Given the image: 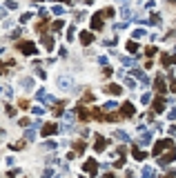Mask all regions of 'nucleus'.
<instances>
[{
	"mask_svg": "<svg viewBox=\"0 0 176 178\" xmlns=\"http://www.w3.org/2000/svg\"><path fill=\"white\" fill-rule=\"evenodd\" d=\"M163 149H174V143H172L170 138L158 140V143H156V147H154V156H161V154H163Z\"/></svg>",
	"mask_w": 176,
	"mask_h": 178,
	"instance_id": "nucleus-1",
	"label": "nucleus"
},
{
	"mask_svg": "<svg viewBox=\"0 0 176 178\" xmlns=\"http://www.w3.org/2000/svg\"><path fill=\"white\" fill-rule=\"evenodd\" d=\"M82 169H85L89 176H96L98 174V163L91 158V160H85V165H82Z\"/></svg>",
	"mask_w": 176,
	"mask_h": 178,
	"instance_id": "nucleus-2",
	"label": "nucleus"
},
{
	"mask_svg": "<svg viewBox=\"0 0 176 178\" xmlns=\"http://www.w3.org/2000/svg\"><path fill=\"white\" fill-rule=\"evenodd\" d=\"M91 29H94V31L103 29V11H98V14L91 16Z\"/></svg>",
	"mask_w": 176,
	"mask_h": 178,
	"instance_id": "nucleus-3",
	"label": "nucleus"
},
{
	"mask_svg": "<svg viewBox=\"0 0 176 178\" xmlns=\"http://www.w3.org/2000/svg\"><path fill=\"white\" fill-rule=\"evenodd\" d=\"M18 49H20L25 56H34L36 53V45L34 42H18Z\"/></svg>",
	"mask_w": 176,
	"mask_h": 178,
	"instance_id": "nucleus-4",
	"label": "nucleus"
},
{
	"mask_svg": "<svg viewBox=\"0 0 176 178\" xmlns=\"http://www.w3.org/2000/svg\"><path fill=\"white\" fill-rule=\"evenodd\" d=\"M172 160H176V152H174V149H172V152L170 154H165V156H161V160H158V165L161 167H167Z\"/></svg>",
	"mask_w": 176,
	"mask_h": 178,
	"instance_id": "nucleus-5",
	"label": "nucleus"
},
{
	"mask_svg": "<svg viewBox=\"0 0 176 178\" xmlns=\"http://www.w3.org/2000/svg\"><path fill=\"white\" fill-rule=\"evenodd\" d=\"M118 116H123V118H132V116H134V105H132V102H125Z\"/></svg>",
	"mask_w": 176,
	"mask_h": 178,
	"instance_id": "nucleus-6",
	"label": "nucleus"
},
{
	"mask_svg": "<svg viewBox=\"0 0 176 178\" xmlns=\"http://www.w3.org/2000/svg\"><path fill=\"white\" fill-rule=\"evenodd\" d=\"M36 98H38V100H42V102H56V98H54V96H49V93H47V91H42V89H38V91H36Z\"/></svg>",
	"mask_w": 176,
	"mask_h": 178,
	"instance_id": "nucleus-7",
	"label": "nucleus"
},
{
	"mask_svg": "<svg viewBox=\"0 0 176 178\" xmlns=\"http://www.w3.org/2000/svg\"><path fill=\"white\" fill-rule=\"evenodd\" d=\"M58 85H60V89L69 91V89L74 87V80H71V78H65V76H60V78H58Z\"/></svg>",
	"mask_w": 176,
	"mask_h": 178,
	"instance_id": "nucleus-8",
	"label": "nucleus"
},
{
	"mask_svg": "<svg viewBox=\"0 0 176 178\" xmlns=\"http://www.w3.org/2000/svg\"><path fill=\"white\" fill-rule=\"evenodd\" d=\"M80 42L82 45H91V42H94V34H91V31H82L80 34Z\"/></svg>",
	"mask_w": 176,
	"mask_h": 178,
	"instance_id": "nucleus-9",
	"label": "nucleus"
},
{
	"mask_svg": "<svg viewBox=\"0 0 176 178\" xmlns=\"http://www.w3.org/2000/svg\"><path fill=\"white\" fill-rule=\"evenodd\" d=\"M58 132V127L54 125V123H49V125H42V136H51V134H56Z\"/></svg>",
	"mask_w": 176,
	"mask_h": 178,
	"instance_id": "nucleus-10",
	"label": "nucleus"
},
{
	"mask_svg": "<svg viewBox=\"0 0 176 178\" xmlns=\"http://www.w3.org/2000/svg\"><path fill=\"white\" fill-rule=\"evenodd\" d=\"M152 109L156 111V114H161V111L165 109V100H163V98H156V100H154V105H152Z\"/></svg>",
	"mask_w": 176,
	"mask_h": 178,
	"instance_id": "nucleus-11",
	"label": "nucleus"
},
{
	"mask_svg": "<svg viewBox=\"0 0 176 178\" xmlns=\"http://www.w3.org/2000/svg\"><path fill=\"white\" fill-rule=\"evenodd\" d=\"M150 143H152V134H150V132H143V134H141V140H138V145L147 147Z\"/></svg>",
	"mask_w": 176,
	"mask_h": 178,
	"instance_id": "nucleus-12",
	"label": "nucleus"
},
{
	"mask_svg": "<svg viewBox=\"0 0 176 178\" xmlns=\"http://www.w3.org/2000/svg\"><path fill=\"white\" fill-rule=\"evenodd\" d=\"M103 91H107V93H112V96H118V93L120 91H123V89H120V85H107Z\"/></svg>",
	"mask_w": 176,
	"mask_h": 178,
	"instance_id": "nucleus-13",
	"label": "nucleus"
},
{
	"mask_svg": "<svg viewBox=\"0 0 176 178\" xmlns=\"http://www.w3.org/2000/svg\"><path fill=\"white\" fill-rule=\"evenodd\" d=\"M42 45H45V49H47V51L54 49V38H51L49 34H47V36H42Z\"/></svg>",
	"mask_w": 176,
	"mask_h": 178,
	"instance_id": "nucleus-14",
	"label": "nucleus"
},
{
	"mask_svg": "<svg viewBox=\"0 0 176 178\" xmlns=\"http://www.w3.org/2000/svg\"><path fill=\"white\" fill-rule=\"evenodd\" d=\"M154 87H156V91H158V93H163V91H165V78L158 76V78H156V82H154Z\"/></svg>",
	"mask_w": 176,
	"mask_h": 178,
	"instance_id": "nucleus-15",
	"label": "nucleus"
},
{
	"mask_svg": "<svg viewBox=\"0 0 176 178\" xmlns=\"http://www.w3.org/2000/svg\"><path fill=\"white\" fill-rule=\"evenodd\" d=\"M105 147H107V140L103 136H96V152H103Z\"/></svg>",
	"mask_w": 176,
	"mask_h": 178,
	"instance_id": "nucleus-16",
	"label": "nucleus"
},
{
	"mask_svg": "<svg viewBox=\"0 0 176 178\" xmlns=\"http://www.w3.org/2000/svg\"><path fill=\"white\" fill-rule=\"evenodd\" d=\"M132 154H134L136 160H145V152H141L138 147H134V149H132Z\"/></svg>",
	"mask_w": 176,
	"mask_h": 178,
	"instance_id": "nucleus-17",
	"label": "nucleus"
},
{
	"mask_svg": "<svg viewBox=\"0 0 176 178\" xmlns=\"http://www.w3.org/2000/svg\"><path fill=\"white\" fill-rule=\"evenodd\" d=\"M78 116L82 118V120H85V123H87V118H89V114H87V109H85V105H80L78 107Z\"/></svg>",
	"mask_w": 176,
	"mask_h": 178,
	"instance_id": "nucleus-18",
	"label": "nucleus"
},
{
	"mask_svg": "<svg viewBox=\"0 0 176 178\" xmlns=\"http://www.w3.org/2000/svg\"><path fill=\"white\" fill-rule=\"evenodd\" d=\"M150 22H152V25H156V27H158V25H161L163 20H161V16H158V14H152V16H150Z\"/></svg>",
	"mask_w": 176,
	"mask_h": 178,
	"instance_id": "nucleus-19",
	"label": "nucleus"
},
{
	"mask_svg": "<svg viewBox=\"0 0 176 178\" xmlns=\"http://www.w3.org/2000/svg\"><path fill=\"white\" fill-rule=\"evenodd\" d=\"M127 51H129V53H136V51H138V45H136V40L127 42Z\"/></svg>",
	"mask_w": 176,
	"mask_h": 178,
	"instance_id": "nucleus-20",
	"label": "nucleus"
},
{
	"mask_svg": "<svg viewBox=\"0 0 176 178\" xmlns=\"http://www.w3.org/2000/svg\"><path fill=\"white\" fill-rule=\"evenodd\" d=\"M36 138V129L31 127V129H27V132H25V140H34Z\"/></svg>",
	"mask_w": 176,
	"mask_h": 178,
	"instance_id": "nucleus-21",
	"label": "nucleus"
},
{
	"mask_svg": "<svg viewBox=\"0 0 176 178\" xmlns=\"http://www.w3.org/2000/svg\"><path fill=\"white\" fill-rule=\"evenodd\" d=\"M116 138H118V140H123V143H129V136H127L125 132H120V129L116 132Z\"/></svg>",
	"mask_w": 176,
	"mask_h": 178,
	"instance_id": "nucleus-22",
	"label": "nucleus"
},
{
	"mask_svg": "<svg viewBox=\"0 0 176 178\" xmlns=\"http://www.w3.org/2000/svg\"><path fill=\"white\" fill-rule=\"evenodd\" d=\"M120 18H125V20H129V18H132V11H129L127 7H123V9H120Z\"/></svg>",
	"mask_w": 176,
	"mask_h": 178,
	"instance_id": "nucleus-23",
	"label": "nucleus"
},
{
	"mask_svg": "<svg viewBox=\"0 0 176 178\" xmlns=\"http://www.w3.org/2000/svg\"><path fill=\"white\" fill-rule=\"evenodd\" d=\"M74 147H76V152H85L87 143H82V140H76V143H74Z\"/></svg>",
	"mask_w": 176,
	"mask_h": 178,
	"instance_id": "nucleus-24",
	"label": "nucleus"
},
{
	"mask_svg": "<svg viewBox=\"0 0 176 178\" xmlns=\"http://www.w3.org/2000/svg\"><path fill=\"white\" fill-rule=\"evenodd\" d=\"M145 53H147V56H150V58H152V56H156L158 51H156V47H154V45H150V47H147V49H145Z\"/></svg>",
	"mask_w": 176,
	"mask_h": 178,
	"instance_id": "nucleus-25",
	"label": "nucleus"
},
{
	"mask_svg": "<svg viewBox=\"0 0 176 178\" xmlns=\"http://www.w3.org/2000/svg\"><path fill=\"white\" fill-rule=\"evenodd\" d=\"M22 87H27V89H34V78H25V80H22Z\"/></svg>",
	"mask_w": 176,
	"mask_h": 178,
	"instance_id": "nucleus-26",
	"label": "nucleus"
},
{
	"mask_svg": "<svg viewBox=\"0 0 176 178\" xmlns=\"http://www.w3.org/2000/svg\"><path fill=\"white\" fill-rule=\"evenodd\" d=\"M116 107H118L116 102H105V105H103V109H105V111H114Z\"/></svg>",
	"mask_w": 176,
	"mask_h": 178,
	"instance_id": "nucleus-27",
	"label": "nucleus"
},
{
	"mask_svg": "<svg viewBox=\"0 0 176 178\" xmlns=\"http://www.w3.org/2000/svg\"><path fill=\"white\" fill-rule=\"evenodd\" d=\"M154 176V169H152V167H145V169H143V178H152Z\"/></svg>",
	"mask_w": 176,
	"mask_h": 178,
	"instance_id": "nucleus-28",
	"label": "nucleus"
},
{
	"mask_svg": "<svg viewBox=\"0 0 176 178\" xmlns=\"http://www.w3.org/2000/svg\"><path fill=\"white\" fill-rule=\"evenodd\" d=\"M161 62L165 65V67H167V65H172V56H167V53H165V56H161Z\"/></svg>",
	"mask_w": 176,
	"mask_h": 178,
	"instance_id": "nucleus-29",
	"label": "nucleus"
},
{
	"mask_svg": "<svg viewBox=\"0 0 176 178\" xmlns=\"http://www.w3.org/2000/svg\"><path fill=\"white\" fill-rule=\"evenodd\" d=\"M71 120H74V111H67L65 114V125H71Z\"/></svg>",
	"mask_w": 176,
	"mask_h": 178,
	"instance_id": "nucleus-30",
	"label": "nucleus"
},
{
	"mask_svg": "<svg viewBox=\"0 0 176 178\" xmlns=\"http://www.w3.org/2000/svg\"><path fill=\"white\" fill-rule=\"evenodd\" d=\"M62 25H65L62 20H56V22L51 25V29H54V31H60V29H62Z\"/></svg>",
	"mask_w": 176,
	"mask_h": 178,
	"instance_id": "nucleus-31",
	"label": "nucleus"
},
{
	"mask_svg": "<svg viewBox=\"0 0 176 178\" xmlns=\"http://www.w3.org/2000/svg\"><path fill=\"white\" fill-rule=\"evenodd\" d=\"M143 36H147L145 29H136V31H134V38H136V40H138V38H143Z\"/></svg>",
	"mask_w": 176,
	"mask_h": 178,
	"instance_id": "nucleus-32",
	"label": "nucleus"
},
{
	"mask_svg": "<svg viewBox=\"0 0 176 178\" xmlns=\"http://www.w3.org/2000/svg\"><path fill=\"white\" fill-rule=\"evenodd\" d=\"M91 100H94V93H85V96H82V105H85V102H91Z\"/></svg>",
	"mask_w": 176,
	"mask_h": 178,
	"instance_id": "nucleus-33",
	"label": "nucleus"
},
{
	"mask_svg": "<svg viewBox=\"0 0 176 178\" xmlns=\"http://www.w3.org/2000/svg\"><path fill=\"white\" fill-rule=\"evenodd\" d=\"M125 85H127L129 89H134V87H136V80H134V78H125Z\"/></svg>",
	"mask_w": 176,
	"mask_h": 178,
	"instance_id": "nucleus-34",
	"label": "nucleus"
},
{
	"mask_svg": "<svg viewBox=\"0 0 176 178\" xmlns=\"http://www.w3.org/2000/svg\"><path fill=\"white\" fill-rule=\"evenodd\" d=\"M51 11L56 14V16H60V14H65V9H62L60 5H56V7H51Z\"/></svg>",
	"mask_w": 176,
	"mask_h": 178,
	"instance_id": "nucleus-35",
	"label": "nucleus"
},
{
	"mask_svg": "<svg viewBox=\"0 0 176 178\" xmlns=\"http://www.w3.org/2000/svg\"><path fill=\"white\" fill-rule=\"evenodd\" d=\"M150 100H152V93H143V98H141V102H143V105H147Z\"/></svg>",
	"mask_w": 176,
	"mask_h": 178,
	"instance_id": "nucleus-36",
	"label": "nucleus"
},
{
	"mask_svg": "<svg viewBox=\"0 0 176 178\" xmlns=\"http://www.w3.org/2000/svg\"><path fill=\"white\" fill-rule=\"evenodd\" d=\"M91 114H94V118H98V120L103 118V111H100L98 107H94V111H91Z\"/></svg>",
	"mask_w": 176,
	"mask_h": 178,
	"instance_id": "nucleus-37",
	"label": "nucleus"
},
{
	"mask_svg": "<svg viewBox=\"0 0 176 178\" xmlns=\"http://www.w3.org/2000/svg\"><path fill=\"white\" fill-rule=\"evenodd\" d=\"M45 147H47V149H56V140H47Z\"/></svg>",
	"mask_w": 176,
	"mask_h": 178,
	"instance_id": "nucleus-38",
	"label": "nucleus"
},
{
	"mask_svg": "<svg viewBox=\"0 0 176 178\" xmlns=\"http://www.w3.org/2000/svg\"><path fill=\"white\" fill-rule=\"evenodd\" d=\"M103 14H105L107 18H112V16H114V9H112V7H107V9H105V11H103Z\"/></svg>",
	"mask_w": 176,
	"mask_h": 178,
	"instance_id": "nucleus-39",
	"label": "nucleus"
},
{
	"mask_svg": "<svg viewBox=\"0 0 176 178\" xmlns=\"http://www.w3.org/2000/svg\"><path fill=\"white\" fill-rule=\"evenodd\" d=\"M31 109H34V114H38V116L45 114V109H42V107H31Z\"/></svg>",
	"mask_w": 176,
	"mask_h": 178,
	"instance_id": "nucleus-40",
	"label": "nucleus"
},
{
	"mask_svg": "<svg viewBox=\"0 0 176 178\" xmlns=\"http://www.w3.org/2000/svg\"><path fill=\"white\" fill-rule=\"evenodd\" d=\"M114 165H116V167H123V165H125V156H120V158H118V160H116Z\"/></svg>",
	"mask_w": 176,
	"mask_h": 178,
	"instance_id": "nucleus-41",
	"label": "nucleus"
},
{
	"mask_svg": "<svg viewBox=\"0 0 176 178\" xmlns=\"http://www.w3.org/2000/svg\"><path fill=\"white\" fill-rule=\"evenodd\" d=\"M74 38V27H67V40Z\"/></svg>",
	"mask_w": 176,
	"mask_h": 178,
	"instance_id": "nucleus-42",
	"label": "nucleus"
},
{
	"mask_svg": "<svg viewBox=\"0 0 176 178\" xmlns=\"http://www.w3.org/2000/svg\"><path fill=\"white\" fill-rule=\"evenodd\" d=\"M29 125H31L29 118H22V120H20V127H29Z\"/></svg>",
	"mask_w": 176,
	"mask_h": 178,
	"instance_id": "nucleus-43",
	"label": "nucleus"
},
{
	"mask_svg": "<svg viewBox=\"0 0 176 178\" xmlns=\"http://www.w3.org/2000/svg\"><path fill=\"white\" fill-rule=\"evenodd\" d=\"M103 76H105V78H109V76H112V69L105 67V69H103Z\"/></svg>",
	"mask_w": 176,
	"mask_h": 178,
	"instance_id": "nucleus-44",
	"label": "nucleus"
},
{
	"mask_svg": "<svg viewBox=\"0 0 176 178\" xmlns=\"http://www.w3.org/2000/svg\"><path fill=\"white\" fill-rule=\"evenodd\" d=\"M120 62H123V65H132V58H127V56H123V58H120Z\"/></svg>",
	"mask_w": 176,
	"mask_h": 178,
	"instance_id": "nucleus-45",
	"label": "nucleus"
},
{
	"mask_svg": "<svg viewBox=\"0 0 176 178\" xmlns=\"http://www.w3.org/2000/svg\"><path fill=\"white\" fill-rule=\"evenodd\" d=\"M118 118H120L118 114H109V116H107V120H112V123H114V120H118Z\"/></svg>",
	"mask_w": 176,
	"mask_h": 178,
	"instance_id": "nucleus-46",
	"label": "nucleus"
},
{
	"mask_svg": "<svg viewBox=\"0 0 176 178\" xmlns=\"http://www.w3.org/2000/svg\"><path fill=\"white\" fill-rule=\"evenodd\" d=\"M22 147H25V143H16V145L11 143V149H22Z\"/></svg>",
	"mask_w": 176,
	"mask_h": 178,
	"instance_id": "nucleus-47",
	"label": "nucleus"
},
{
	"mask_svg": "<svg viewBox=\"0 0 176 178\" xmlns=\"http://www.w3.org/2000/svg\"><path fill=\"white\" fill-rule=\"evenodd\" d=\"M7 7H9V9H16V7H18V5H16V2H14V0H7Z\"/></svg>",
	"mask_w": 176,
	"mask_h": 178,
	"instance_id": "nucleus-48",
	"label": "nucleus"
},
{
	"mask_svg": "<svg viewBox=\"0 0 176 178\" xmlns=\"http://www.w3.org/2000/svg\"><path fill=\"white\" fill-rule=\"evenodd\" d=\"M167 116H170V120H176V109H172V111H170Z\"/></svg>",
	"mask_w": 176,
	"mask_h": 178,
	"instance_id": "nucleus-49",
	"label": "nucleus"
},
{
	"mask_svg": "<svg viewBox=\"0 0 176 178\" xmlns=\"http://www.w3.org/2000/svg\"><path fill=\"white\" fill-rule=\"evenodd\" d=\"M163 178H176V169H172V172H170L167 176H163Z\"/></svg>",
	"mask_w": 176,
	"mask_h": 178,
	"instance_id": "nucleus-50",
	"label": "nucleus"
},
{
	"mask_svg": "<svg viewBox=\"0 0 176 178\" xmlns=\"http://www.w3.org/2000/svg\"><path fill=\"white\" fill-rule=\"evenodd\" d=\"M170 89H172V91H176V80H174V78H172V82H170Z\"/></svg>",
	"mask_w": 176,
	"mask_h": 178,
	"instance_id": "nucleus-51",
	"label": "nucleus"
},
{
	"mask_svg": "<svg viewBox=\"0 0 176 178\" xmlns=\"http://www.w3.org/2000/svg\"><path fill=\"white\" fill-rule=\"evenodd\" d=\"M51 176H54V172H51V169H47V172H45V178H51Z\"/></svg>",
	"mask_w": 176,
	"mask_h": 178,
	"instance_id": "nucleus-52",
	"label": "nucleus"
},
{
	"mask_svg": "<svg viewBox=\"0 0 176 178\" xmlns=\"http://www.w3.org/2000/svg\"><path fill=\"white\" fill-rule=\"evenodd\" d=\"M125 178H136V176H134L132 172H127V176H125Z\"/></svg>",
	"mask_w": 176,
	"mask_h": 178,
	"instance_id": "nucleus-53",
	"label": "nucleus"
},
{
	"mask_svg": "<svg viewBox=\"0 0 176 178\" xmlns=\"http://www.w3.org/2000/svg\"><path fill=\"white\" fill-rule=\"evenodd\" d=\"M103 178H114V176H112V174H105V176H103Z\"/></svg>",
	"mask_w": 176,
	"mask_h": 178,
	"instance_id": "nucleus-54",
	"label": "nucleus"
},
{
	"mask_svg": "<svg viewBox=\"0 0 176 178\" xmlns=\"http://www.w3.org/2000/svg\"><path fill=\"white\" fill-rule=\"evenodd\" d=\"M60 2H67V5H71V0H60Z\"/></svg>",
	"mask_w": 176,
	"mask_h": 178,
	"instance_id": "nucleus-55",
	"label": "nucleus"
},
{
	"mask_svg": "<svg viewBox=\"0 0 176 178\" xmlns=\"http://www.w3.org/2000/svg\"><path fill=\"white\" fill-rule=\"evenodd\" d=\"M0 16H5V9H2V7H0Z\"/></svg>",
	"mask_w": 176,
	"mask_h": 178,
	"instance_id": "nucleus-56",
	"label": "nucleus"
},
{
	"mask_svg": "<svg viewBox=\"0 0 176 178\" xmlns=\"http://www.w3.org/2000/svg\"><path fill=\"white\" fill-rule=\"evenodd\" d=\"M172 62H174V65H176V56H172Z\"/></svg>",
	"mask_w": 176,
	"mask_h": 178,
	"instance_id": "nucleus-57",
	"label": "nucleus"
},
{
	"mask_svg": "<svg viewBox=\"0 0 176 178\" xmlns=\"http://www.w3.org/2000/svg\"><path fill=\"white\" fill-rule=\"evenodd\" d=\"M123 5H129V0H123Z\"/></svg>",
	"mask_w": 176,
	"mask_h": 178,
	"instance_id": "nucleus-58",
	"label": "nucleus"
},
{
	"mask_svg": "<svg viewBox=\"0 0 176 178\" xmlns=\"http://www.w3.org/2000/svg\"><path fill=\"white\" fill-rule=\"evenodd\" d=\"M0 56H2V47H0Z\"/></svg>",
	"mask_w": 176,
	"mask_h": 178,
	"instance_id": "nucleus-59",
	"label": "nucleus"
},
{
	"mask_svg": "<svg viewBox=\"0 0 176 178\" xmlns=\"http://www.w3.org/2000/svg\"><path fill=\"white\" fill-rule=\"evenodd\" d=\"M34 2H42V0H34Z\"/></svg>",
	"mask_w": 176,
	"mask_h": 178,
	"instance_id": "nucleus-60",
	"label": "nucleus"
},
{
	"mask_svg": "<svg viewBox=\"0 0 176 178\" xmlns=\"http://www.w3.org/2000/svg\"><path fill=\"white\" fill-rule=\"evenodd\" d=\"M0 93H2V87H0Z\"/></svg>",
	"mask_w": 176,
	"mask_h": 178,
	"instance_id": "nucleus-61",
	"label": "nucleus"
},
{
	"mask_svg": "<svg viewBox=\"0 0 176 178\" xmlns=\"http://www.w3.org/2000/svg\"><path fill=\"white\" fill-rule=\"evenodd\" d=\"M170 2H176V0H170Z\"/></svg>",
	"mask_w": 176,
	"mask_h": 178,
	"instance_id": "nucleus-62",
	"label": "nucleus"
}]
</instances>
